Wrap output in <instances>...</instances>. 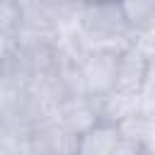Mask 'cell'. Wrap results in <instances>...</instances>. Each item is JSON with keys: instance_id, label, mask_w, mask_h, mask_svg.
Listing matches in <instances>:
<instances>
[{"instance_id": "cell-1", "label": "cell", "mask_w": 155, "mask_h": 155, "mask_svg": "<svg viewBox=\"0 0 155 155\" xmlns=\"http://www.w3.org/2000/svg\"><path fill=\"white\" fill-rule=\"evenodd\" d=\"M78 27L94 48L124 51L136 41L121 0H85L78 12Z\"/></svg>"}, {"instance_id": "cell-2", "label": "cell", "mask_w": 155, "mask_h": 155, "mask_svg": "<svg viewBox=\"0 0 155 155\" xmlns=\"http://www.w3.org/2000/svg\"><path fill=\"white\" fill-rule=\"evenodd\" d=\"M119 53L121 51H109V48H94L85 63H82V82H85V94L99 99L116 90V73H119Z\"/></svg>"}, {"instance_id": "cell-3", "label": "cell", "mask_w": 155, "mask_h": 155, "mask_svg": "<svg viewBox=\"0 0 155 155\" xmlns=\"http://www.w3.org/2000/svg\"><path fill=\"white\" fill-rule=\"evenodd\" d=\"M56 119L75 136L87 133L97 121H99V107L97 99L90 94H73L65 97L56 107Z\"/></svg>"}, {"instance_id": "cell-4", "label": "cell", "mask_w": 155, "mask_h": 155, "mask_svg": "<svg viewBox=\"0 0 155 155\" xmlns=\"http://www.w3.org/2000/svg\"><path fill=\"white\" fill-rule=\"evenodd\" d=\"M150 56L145 53V48L133 41L128 48H124L119 53V73H116V90L124 92H140L148 68H150Z\"/></svg>"}, {"instance_id": "cell-5", "label": "cell", "mask_w": 155, "mask_h": 155, "mask_svg": "<svg viewBox=\"0 0 155 155\" xmlns=\"http://www.w3.org/2000/svg\"><path fill=\"white\" fill-rule=\"evenodd\" d=\"M121 131L116 124L97 121L87 133L80 136L78 155H119Z\"/></svg>"}, {"instance_id": "cell-6", "label": "cell", "mask_w": 155, "mask_h": 155, "mask_svg": "<svg viewBox=\"0 0 155 155\" xmlns=\"http://www.w3.org/2000/svg\"><path fill=\"white\" fill-rule=\"evenodd\" d=\"M99 107V121L109 124H121L140 111V92H124V90H111L109 94L97 99Z\"/></svg>"}, {"instance_id": "cell-7", "label": "cell", "mask_w": 155, "mask_h": 155, "mask_svg": "<svg viewBox=\"0 0 155 155\" xmlns=\"http://www.w3.org/2000/svg\"><path fill=\"white\" fill-rule=\"evenodd\" d=\"M121 5L136 34H148L155 29V0H121Z\"/></svg>"}, {"instance_id": "cell-8", "label": "cell", "mask_w": 155, "mask_h": 155, "mask_svg": "<svg viewBox=\"0 0 155 155\" xmlns=\"http://www.w3.org/2000/svg\"><path fill=\"white\" fill-rule=\"evenodd\" d=\"M145 148L148 153H155V114H145Z\"/></svg>"}, {"instance_id": "cell-9", "label": "cell", "mask_w": 155, "mask_h": 155, "mask_svg": "<svg viewBox=\"0 0 155 155\" xmlns=\"http://www.w3.org/2000/svg\"><path fill=\"white\" fill-rule=\"evenodd\" d=\"M153 34H155V29H153Z\"/></svg>"}]
</instances>
